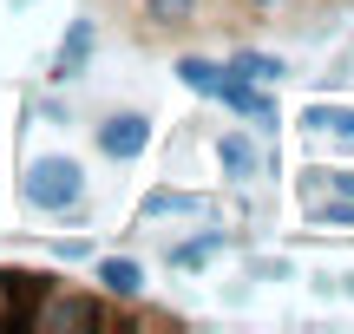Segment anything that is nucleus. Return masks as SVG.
I'll use <instances>...</instances> for the list:
<instances>
[{"label":"nucleus","instance_id":"obj_5","mask_svg":"<svg viewBox=\"0 0 354 334\" xmlns=\"http://www.w3.org/2000/svg\"><path fill=\"white\" fill-rule=\"evenodd\" d=\"M86 59H92V20H73L59 59H53V79H79V72H86Z\"/></svg>","mask_w":354,"mask_h":334},{"label":"nucleus","instance_id":"obj_3","mask_svg":"<svg viewBox=\"0 0 354 334\" xmlns=\"http://www.w3.org/2000/svg\"><path fill=\"white\" fill-rule=\"evenodd\" d=\"M210 99H223L230 112H243V118H256V131H276V99H263V92L250 86V79H236V72H216V86H210Z\"/></svg>","mask_w":354,"mask_h":334},{"label":"nucleus","instance_id":"obj_9","mask_svg":"<svg viewBox=\"0 0 354 334\" xmlns=\"http://www.w3.org/2000/svg\"><path fill=\"white\" fill-rule=\"evenodd\" d=\"M216 72H223V66H210V59H177V79H184L190 92H210Z\"/></svg>","mask_w":354,"mask_h":334},{"label":"nucleus","instance_id":"obj_10","mask_svg":"<svg viewBox=\"0 0 354 334\" xmlns=\"http://www.w3.org/2000/svg\"><path fill=\"white\" fill-rule=\"evenodd\" d=\"M190 13H197V0H151V20L158 26H184Z\"/></svg>","mask_w":354,"mask_h":334},{"label":"nucleus","instance_id":"obj_12","mask_svg":"<svg viewBox=\"0 0 354 334\" xmlns=\"http://www.w3.org/2000/svg\"><path fill=\"white\" fill-rule=\"evenodd\" d=\"M328 184H335V197H354V170H328Z\"/></svg>","mask_w":354,"mask_h":334},{"label":"nucleus","instance_id":"obj_6","mask_svg":"<svg viewBox=\"0 0 354 334\" xmlns=\"http://www.w3.org/2000/svg\"><path fill=\"white\" fill-rule=\"evenodd\" d=\"M99 288H105V295H138L145 275H138V262H131V256H105L99 262Z\"/></svg>","mask_w":354,"mask_h":334},{"label":"nucleus","instance_id":"obj_1","mask_svg":"<svg viewBox=\"0 0 354 334\" xmlns=\"http://www.w3.org/2000/svg\"><path fill=\"white\" fill-rule=\"evenodd\" d=\"M79 164H66V157H46V164L26 170V204L33 210H73L79 204Z\"/></svg>","mask_w":354,"mask_h":334},{"label":"nucleus","instance_id":"obj_8","mask_svg":"<svg viewBox=\"0 0 354 334\" xmlns=\"http://www.w3.org/2000/svg\"><path fill=\"white\" fill-rule=\"evenodd\" d=\"M216 157H223V170H230V177H250V170H256V151H250V138H236V131L223 138V151H216Z\"/></svg>","mask_w":354,"mask_h":334},{"label":"nucleus","instance_id":"obj_11","mask_svg":"<svg viewBox=\"0 0 354 334\" xmlns=\"http://www.w3.org/2000/svg\"><path fill=\"white\" fill-rule=\"evenodd\" d=\"M322 223H335V230H354V197H335V204H315Z\"/></svg>","mask_w":354,"mask_h":334},{"label":"nucleus","instance_id":"obj_7","mask_svg":"<svg viewBox=\"0 0 354 334\" xmlns=\"http://www.w3.org/2000/svg\"><path fill=\"white\" fill-rule=\"evenodd\" d=\"M230 72H236V79H250V86H263V79H276L282 66L269 59V52H236V59H230Z\"/></svg>","mask_w":354,"mask_h":334},{"label":"nucleus","instance_id":"obj_4","mask_svg":"<svg viewBox=\"0 0 354 334\" xmlns=\"http://www.w3.org/2000/svg\"><path fill=\"white\" fill-rule=\"evenodd\" d=\"M145 144H151V125H145L138 112L105 118V125H99V151H105V157H138Z\"/></svg>","mask_w":354,"mask_h":334},{"label":"nucleus","instance_id":"obj_13","mask_svg":"<svg viewBox=\"0 0 354 334\" xmlns=\"http://www.w3.org/2000/svg\"><path fill=\"white\" fill-rule=\"evenodd\" d=\"M256 7H276V0H256Z\"/></svg>","mask_w":354,"mask_h":334},{"label":"nucleus","instance_id":"obj_2","mask_svg":"<svg viewBox=\"0 0 354 334\" xmlns=\"http://www.w3.org/2000/svg\"><path fill=\"white\" fill-rule=\"evenodd\" d=\"M92 322H112V315L99 308V302H79V295H39L33 302V322L26 328H92Z\"/></svg>","mask_w":354,"mask_h":334}]
</instances>
